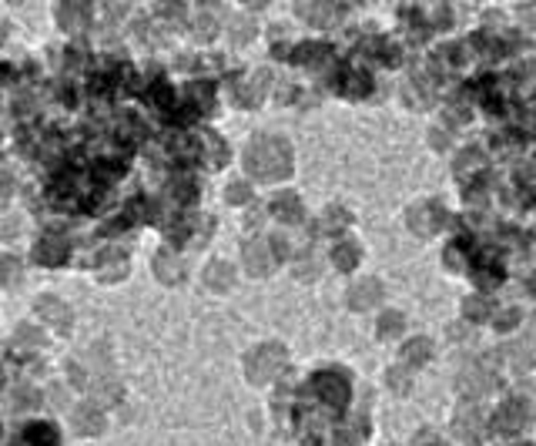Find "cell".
<instances>
[{
    "instance_id": "obj_1",
    "label": "cell",
    "mask_w": 536,
    "mask_h": 446,
    "mask_svg": "<svg viewBox=\"0 0 536 446\" xmlns=\"http://www.w3.org/2000/svg\"><path fill=\"white\" fill-rule=\"evenodd\" d=\"M248 168L268 178V175H285L289 171V148L281 141H258L255 148L248 151Z\"/></svg>"
},
{
    "instance_id": "obj_2",
    "label": "cell",
    "mask_w": 536,
    "mask_h": 446,
    "mask_svg": "<svg viewBox=\"0 0 536 446\" xmlns=\"http://www.w3.org/2000/svg\"><path fill=\"white\" fill-rule=\"evenodd\" d=\"M281 362H285V356H281V349H262V353H255L252 356V376L255 379H268V376H275V372L281 370Z\"/></svg>"
},
{
    "instance_id": "obj_3",
    "label": "cell",
    "mask_w": 536,
    "mask_h": 446,
    "mask_svg": "<svg viewBox=\"0 0 536 446\" xmlns=\"http://www.w3.org/2000/svg\"><path fill=\"white\" fill-rule=\"evenodd\" d=\"M315 382H319V393L325 396L329 403H335V406L349 399V386H345V382L339 379V376H319Z\"/></svg>"
},
{
    "instance_id": "obj_4",
    "label": "cell",
    "mask_w": 536,
    "mask_h": 446,
    "mask_svg": "<svg viewBox=\"0 0 536 446\" xmlns=\"http://www.w3.org/2000/svg\"><path fill=\"white\" fill-rule=\"evenodd\" d=\"M379 299V285L372 279H366V282H359L356 289H352V302H356L359 309H366V306H372Z\"/></svg>"
},
{
    "instance_id": "obj_5",
    "label": "cell",
    "mask_w": 536,
    "mask_h": 446,
    "mask_svg": "<svg viewBox=\"0 0 536 446\" xmlns=\"http://www.w3.org/2000/svg\"><path fill=\"white\" fill-rule=\"evenodd\" d=\"M298 13H302L305 21H312V24H322V27H325L335 17V11H329L325 4H305V7H298Z\"/></svg>"
},
{
    "instance_id": "obj_6",
    "label": "cell",
    "mask_w": 536,
    "mask_h": 446,
    "mask_svg": "<svg viewBox=\"0 0 536 446\" xmlns=\"http://www.w3.org/2000/svg\"><path fill=\"white\" fill-rule=\"evenodd\" d=\"M489 376L486 372H479V370H470L466 376H460V386L466 389V393H483V389H489Z\"/></svg>"
},
{
    "instance_id": "obj_7",
    "label": "cell",
    "mask_w": 536,
    "mask_h": 446,
    "mask_svg": "<svg viewBox=\"0 0 536 446\" xmlns=\"http://www.w3.org/2000/svg\"><path fill=\"white\" fill-rule=\"evenodd\" d=\"M245 262L255 268V272H265L268 265H272V255H268V248L265 245H252L248 252H245Z\"/></svg>"
},
{
    "instance_id": "obj_8",
    "label": "cell",
    "mask_w": 536,
    "mask_h": 446,
    "mask_svg": "<svg viewBox=\"0 0 536 446\" xmlns=\"http://www.w3.org/2000/svg\"><path fill=\"white\" fill-rule=\"evenodd\" d=\"M272 212H275V215H281V218H285V222H295L302 208H298V198H292V195H285V198H279V202L272 205Z\"/></svg>"
},
{
    "instance_id": "obj_9",
    "label": "cell",
    "mask_w": 536,
    "mask_h": 446,
    "mask_svg": "<svg viewBox=\"0 0 536 446\" xmlns=\"http://www.w3.org/2000/svg\"><path fill=\"white\" fill-rule=\"evenodd\" d=\"M426 353H429V343H426V339H416L412 345H406V356L416 359V362H422V359H426Z\"/></svg>"
},
{
    "instance_id": "obj_10",
    "label": "cell",
    "mask_w": 536,
    "mask_h": 446,
    "mask_svg": "<svg viewBox=\"0 0 536 446\" xmlns=\"http://www.w3.org/2000/svg\"><path fill=\"white\" fill-rule=\"evenodd\" d=\"M523 423V416L520 413H513V406H506L503 413H499V426H506V430H516Z\"/></svg>"
},
{
    "instance_id": "obj_11",
    "label": "cell",
    "mask_w": 536,
    "mask_h": 446,
    "mask_svg": "<svg viewBox=\"0 0 536 446\" xmlns=\"http://www.w3.org/2000/svg\"><path fill=\"white\" fill-rule=\"evenodd\" d=\"M399 326H402V316H396V312H389V316L379 322V329L389 332V336H392V332H399Z\"/></svg>"
},
{
    "instance_id": "obj_12",
    "label": "cell",
    "mask_w": 536,
    "mask_h": 446,
    "mask_svg": "<svg viewBox=\"0 0 536 446\" xmlns=\"http://www.w3.org/2000/svg\"><path fill=\"white\" fill-rule=\"evenodd\" d=\"M335 258H339V265H349V262H352V252H349V245H342Z\"/></svg>"
},
{
    "instance_id": "obj_13",
    "label": "cell",
    "mask_w": 536,
    "mask_h": 446,
    "mask_svg": "<svg viewBox=\"0 0 536 446\" xmlns=\"http://www.w3.org/2000/svg\"><path fill=\"white\" fill-rule=\"evenodd\" d=\"M523 446H526V443H523Z\"/></svg>"
}]
</instances>
